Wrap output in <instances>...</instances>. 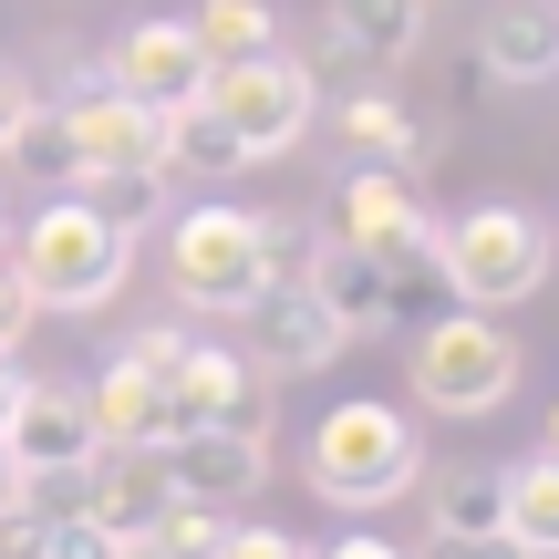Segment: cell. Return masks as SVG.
Instances as JSON below:
<instances>
[{"mask_svg":"<svg viewBox=\"0 0 559 559\" xmlns=\"http://www.w3.org/2000/svg\"><path fill=\"white\" fill-rule=\"evenodd\" d=\"M332 228L383 270L394 290V332H415L425 311H445V270H436V218H425L415 177H383V166H342L332 187Z\"/></svg>","mask_w":559,"mask_h":559,"instance_id":"1","label":"cell"},{"mask_svg":"<svg viewBox=\"0 0 559 559\" xmlns=\"http://www.w3.org/2000/svg\"><path fill=\"white\" fill-rule=\"evenodd\" d=\"M519 373H528V353L508 342L498 311H466V300H445V311L415 321V362H404V383H415L425 415L477 425V415H498V404L519 394Z\"/></svg>","mask_w":559,"mask_h":559,"instance_id":"2","label":"cell"},{"mask_svg":"<svg viewBox=\"0 0 559 559\" xmlns=\"http://www.w3.org/2000/svg\"><path fill=\"white\" fill-rule=\"evenodd\" d=\"M11 270H21V290H32V311H104V300L135 280V239H124V228H104L94 207L62 187L52 207H32V218H21Z\"/></svg>","mask_w":559,"mask_h":559,"instance_id":"3","label":"cell"},{"mask_svg":"<svg viewBox=\"0 0 559 559\" xmlns=\"http://www.w3.org/2000/svg\"><path fill=\"white\" fill-rule=\"evenodd\" d=\"M425 487V445L404 404H332L311 425V498L321 508H394Z\"/></svg>","mask_w":559,"mask_h":559,"instance_id":"4","label":"cell"},{"mask_svg":"<svg viewBox=\"0 0 559 559\" xmlns=\"http://www.w3.org/2000/svg\"><path fill=\"white\" fill-rule=\"evenodd\" d=\"M549 260H559L549 218H539V207H519V198H487V207H466V218L436 228L445 300H466V311H519V300L549 280Z\"/></svg>","mask_w":559,"mask_h":559,"instance_id":"5","label":"cell"},{"mask_svg":"<svg viewBox=\"0 0 559 559\" xmlns=\"http://www.w3.org/2000/svg\"><path fill=\"white\" fill-rule=\"evenodd\" d=\"M198 104L228 124V135H239V156H249V166H270V156H290V145L321 124V73L290 52V41H260V52L207 62Z\"/></svg>","mask_w":559,"mask_h":559,"instance_id":"6","label":"cell"},{"mask_svg":"<svg viewBox=\"0 0 559 559\" xmlns=\"http://www.w3.org/2000/svg\"><path fill=\"white\" fill-rule=\"evenodd\" d=\"M166 270H177V300L207 321H239L249 300L270 290V239L249 207H187L166 218Z\"/></svg>","mask_w":559,"mask_h":559,"instance_id":"7","label":"cell"},{"mask_svg":"<svg viewBox=\"0 0 559 559\" xmlns=\"http://www.w3.org/2000/svg\"><path fill=\"white\" fill-rule=\"evenodd\" d=\"M166 436H270V373L228 342H187L166 383Z\"/></svg>","mask_w":559,"mask_h":559,"instance_id":"8","label":"cell"},{"mask_svg":"<svg viewBox=\"0 0 559 559\" xmlns=\"http://www.w3.org/2000/svg\"><path fill=\"white\" fill-rule=\"evenodd\" d=\"M62 135H73V187L83 177H166V104H135V94H83V104H62ZM177 187V177H166Z\"/></svg>","mask_w":559,"mask_h":559,"instance_id":"9","label":"cell"},{"mask_svg":"<svg viewBox=\"0 0 559 559\" xmlns=\"http://www.w3.org/2000/svg\"><path fill=\"white\" fill-rule=\"evenodd\" d=\"M239 321H249V362H260L270 383H280V373H332V362H342V342H353L332 311H321V290H311V280H270V290L249 300Z\"/></svg>","mask_w":559,"mask_h":559,"instance_id":"10","label":"cell"},{"mask_svg":"<svg viewBox=\"0 0 559 559\" xmlns=\"http://www.w3.org/2000/svg\"><path fill=\"white\" fill-rule=\"evenodd\" d=\"M0 456L21 477H62V466H94V404L73 383H21L11 415H0Z\"/></svg>","mask_w":559,"mask_h":559,"instance_id":"11","label":"cell"},{"mask_svg":"<svg viewBox=\"0 0 559 559\" xmlns=\"http://www.w3.org/2000/svg\"><path fill=\"white\" fill-rule=\"evenodd\" d=\"M104 83H115V94H135V104H187V94L207 83V41L187 32V21L145 11V21H124V32H115Z\"/></svg>","mask_w":559,"mask_h":559,"instance_id":"12","label":"cell"},{"mask_svg":"<svg viewBox=\"0 0 559 559\" xmlns=\"http://www.w3.org/2000/svg\"><path fill=\"white\" fill-rule=\"evenodd\" d=\"M83 519L104 528L115 549L156 539L166 519H177V487H166V456L156 445H94V498H83Z\"/></svg>","mask_w":559,"mask_h":559,"instance_id":"13","label":"cell"},{"mask_svg":"<svg viewBox=\"0 0 559 559\" xmlns=\"http://www.w3.org/2000/svg\"><path fill=\"white\" fill-rule=\"evenodd\" d=\"M425 52V0H332L321 11V62L342 83L353 73H394V62Z\"/></svg>","mask_w":559,"mask_h":559,"instance_id":"14","label":"cell"},{"mask_svg":"<svg viewBox=\"0 0 559 559\" xmlns=\"http://www.w3.org/2000/svg\"><path fill=\"white\" fill-rule=\"evenodd\" d=\"M321 124H332L342 166H383V177H415V166L436 156V135H425V124L404 115L383 83H342V104H321Z\"/></svg>","mask_w":559,"mask_h":559,"instance_id":"15","label":"cell"},{"mask_svg":"<svg viewBox=\"0 0 559 559\" xmlns=\"http://www.w3.org/2000/svg\"><path fill=\"white\" fill-rule=\"evenodd\" d=\"M156 456H166V487H177L187 508H228V519H239L270 487V445L260 436H166Z\"/></svg>","mask_w":559,"mask_h":559,"instance_id":"16","label":"cell"},{"mask_svg":"<svg viewBox=\"0 0 559 559\" xmlns=\"http://www.w3.org/2000/svg\"><path fill=\"white\" fill-rule=\"evenodd\" d=\"M300 280L321 290V311L342 321V332H394V290H383V270L362 260L342 228H321L311 239V260H300Z\"/></svg>","mask_w":559,"mask_h":559,"instance_id":"17","label":"cell"},{"mask_svg":"<svg viewBox=\"0 0 559 559\" xmlns=\"http://www.w3.org/2000/svg\"><path fill=\"white\" fill-rule=\"evenodd\" d=\"M477 73L487 83H549L559 73V0H508L477 32Z\"/></svg>","mask_w":559,"mask_h":559,"instance_id":"18","label":"cell"},{"mask_svg":"<svg viewBox=\"0 0 559 559\" xmlns=\"http://www.w3.org/2000/svg\"><path fill=\"white\" fill-rule=\"evenodd\" d=\"M83 404H94V445H166V383L135 362H104V383Z\"/></svg>","mask_w":559,"mask_h":559,"instance_id":"19","label":"cell"},{"mask_svg":"<svg viewBox=\"0 0 559 559\" xmlns=\"http://www.w3.org/2000/svg\"><path fill=\"white\" fill-rule=\"evenodd\" d=\"M239 135H228V124L218 115H207V104L198 94H187V104H166V177H198V187H218V177H239Z\"/></svg>","mask_w":559,"mask_h":559,"instance_id":"20","label":"cell"},{"mask_svg":"<svg viewBox=\"0 0 559 559\" xmlns=\"http://www.w3.org/2000/svg\"><path fill=\"white\" fill-rule=\"evenodd\" d=\"M508 539L528 559H559V456L549 445L528 466H508Z\"/></svg>","mask_w":559,"mask_h":559,"instance_id":"21","label":"cell"},{"mask_svg":"<svg viewBox=\"0 0 559 559\" xmlns=\"http://www.w3.org/2000/svg\"><path fill=\"white\" fill-rule=\"evenodd\" d=\"M425 508L436 528H508V466H445Z\"/></svg>","mask_w":559,"mask_h":559,"instance_id":"22","label":"cell"},{"mask_svg":"<svg viewBox=\"0 0 559 559\" xmlns=\"http://www.w3.org/2000/svg\"><path fill=\"white\" fill-rule=\"evenodd\" d=\"M0 156H11L21 177H41V187H73V135H62V104H41V94H32Z\"/></svg>","mask_w":559,"mask_h":559,"instance_id":"23","label":"cell"},{"mask_svg":"<svg viewBox=\"0 0 559 559\" xmlns=\"http://www.w3.org/2000/svg\"><path fill=\"white\" fill-rule=\"evenodd\" d=\"M73 198L94 207L104 228H124V239H145V228H166V177H145V166H135V177H83Z\"/></svg>","mask_w":559,"mask_h":559,"instance_id":"24","label":"cell"},{"mask_svg":"<svg viewBox=\"0 0 559 559\" xmlns=\"http://www.w3.org/2000/svg\"><path fill=\"white\" fill-rule=\"evenodd\" d=\"M187 32L207 41V62H228V52L280 41V21H270V0H198V11H187Z\"/></svg>","mask_w":559,"mask_h":559,"instance_id":"25","label":"cell"},{"mask_svg":"<svg viewBox=\"0 0 559 559\" xmlns=\"http://www.w3.org/2000/svg\"><path fill=\"white\" fill-rule=\"evenodd\" d=\"M11 549L21 559H115V539H104L83 508H73V519H11Z\"/></svg>","mask_w":559,"mask_h":559,"instance_id":"26","label":"cell"},{"mask_svg":"<svg viewBox=\"0 0 559 559\" xmlns=\"http://www.w3.org/2000/svg\"><path fill=\"white\" fill-rule=\"evenodd\" d=\"M156 539L177 549V559H218V549H228V508H187V498H177V519H166Z\"/></svg>","mask_w":559,"mask_h":559,"instance_id":"27","label":"cell"},{"mask_svg":"<svg viewBox=\"0 0 559 559\" xmlns=\"http://www.w3.org/2000/svg\"><path fill=\"white\" fill-rule=\"evenodd\" d=\"M425 559H528V549L508 539V528H436V539H425Z\"/></svg>","mask_w":559,"mask_h":559,"instance_id":"28","label":"cell"},{"mask_svg":"<svg viewBox=\"0 0 559 559\" xmlns=\"http://www.w3.org/2000/svg\"><path fill=\"white\" fill-rule=\"evenodd\" d=\"M260 239H270V280H300V260H311L321 228H300V218H260Z\"/></svg>","mask_w":559,"mask_h":559,"instance_id":"29","label":"cell"},{"mask_svg":"<svg viewBox=\"0 0 559 559\" xmlns=\"http://www.w3.org/2000/svg\"><path fill=\"white\" fill-rule=\"evenodd\" d=\"M218 559H311V549H300L290 528H239V519H228V549Z\"/></svg>","mask_w":559,"mask_h":559,"instance_id":"30","label":"cell"},{"mask_svg":"<svg viewBox=\"0 0 559 559\" xmlns=\"http://www.w3.org/2000/svg\"><path fill=\"white\" fill-rule=\"evenodd\" d=\"M32 321H41V311H32V290H21V270H11V260H0V353H21V332H32Z\"/></svg>","mask_w":559,"mask_h":559,"instance_id":"31","label":"cell"},{"mask_svg":"<svg viewBox=\"0 0 559 559\" xmlns=\"http://www.w3.org/2000/svg\"><path fill=\"white\" fill-rule=\"evenodd\" d=\"M83 94H104V62H83V52H73V62L52 73V104H83Z\"/></svg>","mask_w":559,"mask_h":559,"instance_id":"32","label":"cell"},{"mask_svg":"<svg viewBox=\"0 0 559 559\" xmlns=\"http://www.w3.org/2000/svg\"><path fill=\"white\" fill-rule=\"evenodd\" d=\"M311 559H404V549L373 539V528H353V539H332V549H311Z\"/></svg>","mask_w":559,"mask_h":559,"instance_id":"33","label":"cell"},{"mask_svg":"<svg viewBox=\"0 0 559 559\" xmlns=\"http://www.w3.org/2000/svg\"><path fill=\"white\" fill-rule=\"evenodd\" d=\"M21 104H32V83H21L11 62H0V145H11V124H21Z\"/></svg>","mask_w":559,"mask_h":559,"instance_id":"34","label":"cell"},{"mask_svg":"<svg viewBox=\"0 0 559 559\" xmlns=\"http://www.w3.org/2000/svg\"><path fill=\"white\" fill-rule=\"evenodd\" d=\"M11 508H21V466L0 456V528H11Z\"/></svg>","mask_w":559,"mask_h":559,"instance_id":"35","label":"cell"},{"mask_svg":"<svg viewBox=\"0 0 559 559\" xmlns=\"http://www.w3.org/2000/svg\"><path fill=\"white\" fill-rule=\"evenodd\" d=\"M115 559H177V549H166V539H135V549H115Z\"/></svg>","mask_w":559,"mask_h":559,"instance_id":"36","label":"cell"},{"mask_svg":"<svg viewBox=\"0 0 559 559\" xmlns=\"http://www.w3.org/2000/svg\"><path fill=\"white\" fill-rule=\"evenodd\" d=\"M11 394H21V373H11V353H0V415H11Z\"/></svg>","mask_w":559,"mask_h":559,"instance_id":"37","label":"cell"},{"mask_svg":"<svg viewBox=\"0 0 559 559\" xmlns=\"http://www.w3.org/2000/svg\"><path fill=\"white\" fill-rule=\"evenodd\" d=\"M549 456H559V404H549Z\"/></svg>","mask_w":559,"mask_h":559,"instance_id":"38","label":"cell"},{"mask_svg":"<svg viewBox=\"0 0 559 559\" xmlns=\"http://www.w3.org/2000/svg\"><path fill=\"white\" fill-rule=\"evenodd\" d=\"M0 559H21V549H0Z\"/></svg>","mask_w":559,"mask_h":559,"instance_id":"39","label":"cell"}]
</instances>
